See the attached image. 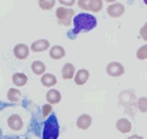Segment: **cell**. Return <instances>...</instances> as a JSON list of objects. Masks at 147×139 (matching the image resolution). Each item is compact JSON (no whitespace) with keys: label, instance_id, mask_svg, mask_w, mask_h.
Returning a JSON list of instances; mask_svg holds the SVG:
<instances>
[{"label":"cell","instance_id":"obj_1","mask_svg":"<svg viewBox=\"0 0 147 139\" xmlns=\"http://www.w3.org/2000/svg\"><path fill=\"white\" fill-rule=\"evenodd\" d=\"M4 104L5 102L0 100V139H41L42 127L29 131H23V132L11 130L7 126V123H6L1 111Z\"/></svg>","mask_w":147,"mask_h":139},{"label":"cell","instance_id":"obj_2","mask_svg":"<svg viewBox=\"0 0 147 139\" xmlns=\"http://www.w3.org/2000/svg\"><path fill=\"white\" fill-rule=\"evenodd\" d=\"M72 23L74 28L66 33V36L70 40H75L80 33H88L90 30H93L98 26V20L94 15L82 12V14L75 15V17L72 18Z\"/></svg>","mask_w":147,"mask_h":139},{"label":"cell","instance_id":"obj_3","mask_svg":"<svg viewBox=\"0 0 147 139\" xmlns=\"http://www.w3.org/2000/svg\"><path fill=\"white\" fill-rule=\"evenodd\" d=\"M59 137V122L57 115L52 113L42 125L41 139H58Z\"/></svg>","mask_w":147,"mask_h":139},{"label":"cell","instance_id":"obj_4","mask_svg":"<svg viewBox=\"0 0 147 139\" xmlns=\"http://www.w3.org/2000/svg\"><path fill=\"white\" fill-rule=\"evenodd\" d=\"M56 17L60 24H63V26H70L72 23V18L75 17V11L70 7L60 6V7L56 10Z\"/></svg>","mask_w":147,"mask_h":139},{"label":"cell","instance_id":"obj_5","mask_svg":"<svg viewBox=\"0 0 147 139\" xmlns=\"http://www.w3.org/2000/svg\"><path fill=\"white\" fill-rule=\"evenodd\" d=\"M106 73L112 77H118L124 74V66L119 62H111L106 66Z\"/></svg>","mask_w":147,"mask_h":139},{"label":"cell","instance_id":"obj_6","mask_svg":"<svg viewBox=\"0 0 147 139\" xmlns=\"http://www.w3.org/2000/svg\"><path fill=\"white\" fill-rule=\"evenodd\" d=\"M124 6L123 4L121 3H115V4H111L107 7V14L110 17H113V18H117V17H121L122 15L124 14Z\"/></svg>","mask_w":147,"mask_h":139},{"label":"cell","instance_id":"obj_7","mask_svg":"<svg viewBox=\"0 0 147 139\" xmlns=\"http://www.w3.org/2000/svg\"><path fill=\"white\" fill-rule=\"evenodd\" d=\"M29 47L26 44H17L13 47V54L17 59H26L29 56Z\"/></svg>","mask_w":147,"mask_h":139},{"label":"cell","instance_id":"obj_8","mask_svg":"<svg viewBox=\"0 0 147 139\" xmlns=\"http://www.w3.org/2000/svg\"><path fill=\"white\" fill-rule=\"evenodd\" d=\"M119 100H121V104L124 105V106H133L134 103H135L136 98H135V94L130 91H124L123 93L119 94Z\"/></svg>","mask_w":147,"mask_h":139},{"label":"cell","instance_id":"obj_9","mask_svg":"<svg viewBox=\"0 0 147 139\" xmlns=\"http://www.w3.org/2000/svg\"><path fill=\"white\" fill-rule=\"evenodd\" d=\"M92 117L89 116V115H87V114H82V115H80V116L77 117V120H76V126L78 127L80 130H88L89 127H90V125H92Z\"/></svg>","mask_w":147,"mask_h":139},{"label":"cell","instance_id":"obj_10","mask_svg":"<svg viewBox=\"0 0 147 139\" xmlns=\"http://www.w3.org/2000/svg\"><path fill=\"white\" fill-rule=\"evenodd\" d=\"M89 79V71L87 69H80L78 71H76L75 76H74V81L78 86H82L86 82L88 81Z\"/></svg>","mask_w":147,"mask_h":139},{"label":"cell","instance_id":"obj_11","mask_svg":"<svg viewBox=\"0 0 147 139\" xmlns=\"http://www.w3.org/2000/svg\"><path fill=\"white\" fill-rule=\"evenodd\" d=\"M46 100L48 102V104H58V103L62 100V94H60V92L58 90H50V91H47V93H46Z\"/></svg>","mask_w":147,"mask_h":139},{"label":"cell","instance_id":"obj_12","mask_svg":"<svg viewBox=\"0 0 147 139\" xmlns=\"http://www.w3.org/2000/svg\"><path fill=\"white\" fill-rule=\"evenodd\" d=\"M50 47V41L47 39H40V40H36L34 41L32 46H30V50L33 52H42L47 50V48Z\"/></svg>","mask_w":147,"mask_h":139},{"label":"cell","instance_id":"obj_13","mask_svg":"<svg viewBox=\"0 0 147 139\" xmlns=\"http://www.w3.org/2000/svg\"><path fill=\"white\" fill-rule=\"evenodd\" d=\"M75 66L71 63H65L62 68V76L64 80H71L75 76Z\"/></svg>","mask_w":147,"mask_h":139},{"label":"cell","instance_id":"obj_14","mask_svg":"<svg viewBox=\"0 0 147 139\" xmlns=\"http://www.w3.org/2000/svg\"><path fill=\"white\" fill-rule=\"evenodd\" d=\"M116 128L121 133H129L131 131V122L128 119H119L116 122Z\"/></svg>","mask_w":147,"mask_h":139},{"label":"cell","instance_id":"obj_15","mask_svg":"<svg viewBox=\"0 0 147 139\" xmlns=\"http://www.w3.org/2000/svg\"><path fill=\"white\" fill-rule=\"evenodd\" d=\"M65 56V50L63 46H59V45H56L51 47L50 50V57L54 60H58V59H62L63 57Z\"/></svg>","mask_w":147,"mask_h":139},{"label":"cell","instance_id":"obj_16","mask_svg":"<svg viewBox=\"0 0 147 139\" xmlns=\"http://www.w3.org/2000/svg\"><path fill=\"white\" fill-rule=\"evenodd\" d=\"M12 82H13L17 87H22L26 86L28 82V76L24 73H15L12 75Z\"/></svg>","mask_w":147,"mask_h":139},{"label":"cell","instance_id":"obj_17","mask_svg":"<svg viewBox=\"0 0 147 139\" xmlns=\"http://www.w3.org/2000/svg\"><path fill=\"white\" fill-rule=\"evenodd\" d=\"M57 82H58L57 77L53 74H50V73H46V74L41 76V83L44 85L45 87H52L54 85H57Z\"/></svg>","mask_w":147,"mask_h":139},{"label":"cell","instance_id":"obj_18","mask_svg":"<svg viewBox=\"0 0 147 139\" xmlns=\"http://www.w3.org/2000/svg\"><path fill=\"white\" fill-rule=\"evenodd\" d=\"M22 93L20 90L17 88H10L7 91V99L11 102V103H18L22 100Z\"/></svg>","mask_w":147,"mask_h":139},{"label":"cell","instance_id":"obj_19","mask_svg":"<svg viewBox=\"0 0 147 139\" xmlns=\"http://www.w3.org/2000/svg\"><path fill=\"white\" fill-rule=\"evenodd\" d=\"M32 71L35 75H44V73L46 71V65L45 63H42L41 60H35L32 63Z\"/></svg>","mask_w":147,"mask_h":139},{"label":"cell","instance_id":"obj_20","mask_svg":"<svg viewBox=\"0 0 147 139\" xmlns=\"http://www.w3.org/2000/svg\"><path fill=\"white\" fill-rule=\"evenodd\" d=\"M102 0H88L87 11L90 12H99L102 10Z\"/></svg>","mask_w":147,"mask_h":139},{"label":"cell","instance_id":"obj_21","mask_svg":"<svg viewBox=\"0 0 147 139\" xmlns=\"http://www.w3.org/2000/svg\"><path fill=\"white\" fill-rule=\"evenodd\" d=\"M136 105L140 113H146L147 111V97H141L136 100Z\"/></svg>","mask_w":147,"mask_h":139},{"label":"cell","instance_id":"obj_22","mask_svg":"<svg viewBox=\"0 0 147 139\" xmlns=\"http://www.w3.org/2000/svg\"><path fill=\"white\" fill-rule=\"evenodd\" d=\"M136 57H138V59H140V60L147 59V45H142L141 47L138 48V51H136Z\"/></svg>","mask_w":147,"mask_h":139},{"label":"cell","instance_id":"obj_23","mask_svg":"<svg viewBox=\"0 0 147 139\" xmlns=\"http://www.w3.org/2000/svg\"><path fill=\"white\" fill-rule=\"evenodd\" d=\"M56 0H44V1H39V5L42 10H51L53 9Z\"/></svg>","mask_w":147,"mask_h":139},{"label":"cell","instance_id":"obj_24","mask_svg":"<svg viewBox=\"0 0 147 139\" xmlns=\"http://www.w3.org/2000/svg\"><path fill=\"white\" fill-rule=\"evenodd\" d=\"M41 114H42V117L47 119L50 115L52 114V105L51 104H45L41 106Z\"/></svg>","mask_w":147,"mask_h":139},{"label":"cell","instance_id":"obj_25","mask_svg":"<svg viewBox=\"0 0 147 139\" xmlns=\"http://www.w3.org/2000/svg\"><path fill=\"white\" fill-rule=\"evenodd\" d=\"M140 36H141L145 41H147V22L142 26V28L140 29Z\"/></svg>","mask_w":147,"mask_h":139},{"label":"cell","instance_id":"obj_26","mask_svg":"<svg viewBox=\"0 0 147 139\" xmlns=\"http://www.w3.org/2000/svg\"><path fill=\"white\" fill-rule=\"evenodd\" d=\"M58 1H59V4H62L64 7H70V6L75 4L76 0H58Z\"/></svg>","mask_w":147,"mask_h":139},{"label":"cell","instance_id":"obj_27","mask_svg":"<svg viewBox=\"0 0 147 139\" xmlns=\"http://www.w3.org/2000/svg\"><path fill=\"white\" fill-rule=\"evenodd\" d=\"M128 139H144L142 137H140V136H138V134H133L131 137H129Z\"/></svg>","mask_w":147,"mask_h":139},{"label":"cell","instance_id":"obj_28","mask_svg":"<svg viewBox=\"0 0 147 139\" xmlns=\"http://www.w3.org/2000/svg\"><path fill=\"white\" fill-rule=\"evenodd\" d=\"M105 1H106V3H115L116 0H105Z\"/></svg>","mask_w":147,"mask_h":139},{"label":"cell","instance_id":"obj_29","mask_svg":"<svg viewBox=\"0 0 147 139\" xmlns=\"http://www.w3.org/2000/svg\"><path fill=\"white\" fill-rule=\"evenodd\" d=\"M144 3H145V4L147 5V0H144Z\"/></svg>","mask_w":147,"mask_h":139},{"label":"cell","instance_id":"obj_30","mask_svg":"<svg viewBox=\"0 0 147 139\" xmlns=\"http://www.w3.org/2000/svg\"><path fill=\"white\" fill-rule=\"evenodd\" d=\"M39 1H44V0H39Z\"/></svg>","mask_w":147,"mask_h":139}]
</instances>
